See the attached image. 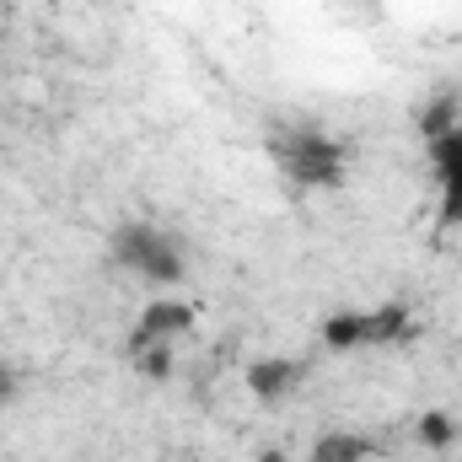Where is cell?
Wrapping results in <instances>:
<instances>
[{
    "mask_svg": "<svg viewBox=\"0 0 462 462\" xmlns=\"http://www.w3.org/2000/svg\"><path fill=\"white\" fill-rule=\"evenodd\" d=\"M253 462H291V457H285L280 447H263V452H258V457H253Z\"/></svg>",
    "mask_w": 462,
    "mask_h": 462,
    "instance_id": "4fadbf2b",
    "label": "cell"
},
{
    "mask_svg": "<svg viewBox=\"0 0 462 462\" xmlns=\"http://www.w3.org/2000/svg\"><path fill=\"white\" fill-rule=\"evenodd\" d=\"M414 430H420V447H430V452H447V447L457 441V420H452L447 409H425Z\"/></svg>",
    "mask_w": 462,
    "mask_h": 462,
    "instance_id": "9c48e42d",
    "label": "cell"
},
{
    "mask_svg": "<svg viewBox=\"0 0 462 462\" xmlns=\"http://www.w3.org/2000/svg\"><path fill=\"white\" fill-rule=\"evenodd\" d=\"M365 457H371V441L355 436V430H328L307 452V462H365Z\"/></svg>",
    "mask_w": 462,
    "mask_h": 462,
    "instance_id": "52a82bcc",
    "label": "cell"
},
{
    "mask_svg": "<svg viewBox=\"0 0 462 462\" xmlns=\"http://www.w3.org/2000/svg\"><path fill=\"white\" fill-rule=\"evenodd\" d=\"M296 376H301V365L285 360V355H263V360H253V365L242 371V382H247V393H253L258 403H280V398L296 387Z\"/></svg>",
    "mask_w": 462,
    "mask_h": 462,
    "instance_id": "5b68a950",
    "label": "cell"
},
{
    "mask_svg": "<svg viewBox=\"0 0 462 462\" xmlns=\"http://www.w3.org/2000/svg\"><path fill=\"white\" fill-rule=\"evenodd\" d=\"M457 124H462V103L452 92H441V97H430V103L420 108V134H425V140H441V134H452Z\"/></svg>",
    "mask_w": 462,
    "mask_h": 462,
    "instance_id": "ba28073f",
    "label": "cell"
},
{
    "mask_svg": "<svg viewBox=\"0 0 462 462\" xmlns=\"http://www.w3.org/2000/svg\"><path fill=\"white\" fill-rule=\"evenodd\" d=\"M323 345L334 355L365 349L371 345V312H334V318H323Z\"/></svg>",
    "mask_w": 462,
    "mask_h": 462,
    "instance_id": "8992f818",
    "label": "cell"
},
{
    "mask_svg": "<svg viewBox=\"0 0 462 462\" xmlns=\"http://www.w3.org/2000/svg\"><path fill=\"white\" fill-rule=\"evenodd\" d=\"M189 328H194V307H189V301H151V307L134 318L124 349H129V360H134L140 349L167 345V339H178V334H189Z\"/></svg>",
    "mask_w": 462,
    "mask_h": 462,
    "instance_id": "3957f363",
    "label": "cell"
},
{
    "mask_svg": "<svg viewBox=\"0 0 462 462\" xmlns=\"http://www.w3.org/2000/svg\"><path fill=\"white\" fill-rule=\"evenodd\" d=\"M425 145H430V167L441 178V231L462 226V129L425 140Z\"/></svg>",
    "mask_w": 462,
    "mask_h": 462,
    "instance_id": "277c9868",
    "label": "cell"
},
{
    "mask_svg": "<svg viewBox=\"0 0 462 462\" xmlns=\"http://www.w3.org/2000/svg\"><path fill=\"white\" fill-rule=\"evenodd\" d=\"M134 371L145 376V382H167L172 376V345H151L134 355Z\"/></svg>",
    "mask_w": 462,
    "mask_h": 462,
    "instance_id": "8fae6325",
    "label": "cell"
},
{
    "mask_svg": "<svg viewBox=\"0 0 462 462\" xmlns=\"http://www.w3.org/2000/svg\"><path fill=\"white\" fill-rule=\"evenodd\" d=\"M269 156L301 189H339L345 183V145L318 129H280L269 134Z\"/></svg>",
    "mask_w": 462,
    "mask_h": 462,
    "instance_id": "6da1fadb",
    "label": "cell"
},
{
    "mask_svg": "<svg viewBox=\"0 0 462 462\" xmlns=\"http://www.w3.org/2000/svg\"><path fill=\"white\" fill-rule=\"evenodd\" d=\"M11 398H16V371H11V365L0 360V409H5Z\"/></svg>",
    "mask_w": 462,
    "mask_h": 462,
    "instance_id": "7c38bea8",
    "label": "cell"
},
{
    "mask_svg": "<svg viewBox=\"0 0 462 462\" xmlns=\"http://www.w3.org/2000/svg\"><path fill=\"white\" fill-rule=\"evenodd\" d=\"M114 258L129 274L151 280V285H178V280H183L178 247H172L156 226H140V221H124V226L114 231Z\"/></svg>",
    "mask_w": 462,
    "mask_h": 462,
    "instance_id": "7a4b0ae2",
    "label": "cell"
},
{
    "mask_svg": "<svg viewBox=\"0 0 462 462\" xmlns=\"http://www.w3.org/2000/svg\"><path fill=\"white\" fill-rule=\"evenodd\" d=\"M403 334H409V312L398 301H387V307L371 312V345H398Z\"/></svg>",
    "mask_w": 462,
    "mask_h": 462,
    "instance_id": "30bf717a",
    "label": "cell"
}]
</instances>
